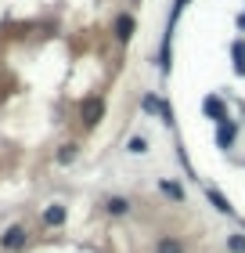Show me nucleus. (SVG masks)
Instances as JSON below:
<instances>
[{"instance_id":"3","label":"nucleus","mask_w":245,"mask_h":253,"mask_svg":"<svg viewBox=\"0 0 245 253\" xmlns=\"http://www.w3.org/2000/svg\"><path fill=\"white\" fill-rule=\"evenodd\" d=\"M235 137H238V123H235V120L216 123V145H220V148H231V145H235Z\"/></svg>"},{"instance_id":"14","label":"nucleus","mask_w":245,"mask_h":253,"mask_svg":"<svg viewBox=\"0 0 245 253\" xmlns=\"http://www.w3.org/2000/svg\"><path fill=\"white\" fill-rule=\"evenodd\" d=\"M227 250L231 253H245V235H227Z\"/></svg>"},{"instance_id":"1","label":"nucleus","mask_w":245,"mask_h":253,"mask_svg":"<svg viewBox=\"0 0 245 253\" xmlns=\"http://www.w3.org/2000/svg\"><path fill=\"white\" fill-rule=\"evenodd\" d=\"M29 243V232H26V224H11L4 235H0V250H7V253H18V250H26Z\"/></svg>"},{"instance_id":"15","label":"nucleus","mask_w":245,"mask_h":253,"mask_svg":"<svg viewBox=\"0 0 245 253\" xmlns=\"http://www.w3.org/2000/svg\"><path fill=\"white\" fill-rule=\"evenodd\" d=\"M159 116H162V123H173V105H166V101H162V112H159Z\"/></svg>"},{"instance_id":"10","label":"nucleus","mask_w":245,"mask_h":253,"mask_svg":"<svg viewBox=\"0 0 245 253\" xmlns=\"http://www.w3.org/2000/svg\"><path fill=\"white\" fill-rule=\"evenodd\" d=\"M76 156H79V145H76V141H65L62 148H58V167H69Z\"/></svg>"},{"instance_id":"4","label":"nucleus","mask_w":245,"mask_h":253,"mask_svg":"<svg viewBox=\"0 0 245 253\" xmlns=\"http://www.w3.org/2000/svg\"><path fill=\"white\" fill-rule=\"evenodd\" d=\"M137 33V22H134V15H115V40L119 43H126Z\"/></svg>"},{"instance_id":"12","label":"nucleus","mask_w":245,"mask_h":253,"mask_svg":"<svg viewBox=\"0 0 245 253\" xmlns=\"http://www.w3.org/2000/svg\"><path fill=\"white\" fill-rule=\"evenodd\" d=\"M206 195H209V203H213V206H216L220 213H235V206H231V203H227V199H224V195H220L216 188H209Z\"/></svg>"},{"instance_id":"5","label":"nucleus","mask_w":245,"mask_h":253,"mask_svg":"<svg viewBox=\"0 0 245 253\" xmlns=\"http://www.w3.org/2000/svg\"><path fill=\"white\" fill-rule=\"evenodd\" d=\"M130 199H126V195H108V199H105V210H108L112 217H126L130 213Z\"/></svg>"},{"instance_id":"2","label":"nucleus","mask_w":245,"mask_h":253,"mask_svg":"<svg viewBox=\"0 0 245 253\" xmlns=\"http://www.w3.org/2000/svg\"><path fill=\"white\" fill-rule=\"evenodd\" d=\"M79 112H83L87 126H98V123H101V116H105V101H101V98H87L83 105H79Z\"/></svg>"},{"instance_id":"6","label":"nucleus","mask_w":245,"mask_h":253,"mask_svg":"<svg viewBox=\"0 0 245 253\" xmlns=\"http://www.w3.org/2000/svg\"><path fill=\"white\" fill-rule=\"evenodd\" d=\"M202 112H206L209 120H216V123H224V120H231V116H227V109H224V101H220V98H206V105H202Z\"/></svg>"},{"instance_id":"8","label":"nucleus","mask_w":245,"mask_h":253,"mask_svg":"<svg viewBox=\"0 0 245 253\" xmlns=\"http://www.w3.org/2000/svg\"><path fill=\"white\" fill-rule=\"evenodd\" d=\"M159 192H162V195H170L173 203H184V188H180V181L162 177V181H159Z\"/></svg>"},{"instance_id":"9","label":"nucleus","mask_w":245,"mask_h":253,"mask_svg":"<svg viewBox=\"0 0 245 253\" xmlns=\"http://www.w3.org/2000/svg\"><path fill=\"white\" fill-rule=\"evenodd\" d=\"M155 253H184V243L177 235H162L159 243H155Z\"/></svg>"},{"instance_id":"13","label":"nucleus","mask_w":245,"mask_h":253,"mask_svg":"<svg viewBox=\"0 0 245 253\" xmlns=\"http://www.w3.org/2000/svg\"><path fill=\"white\" fill-rule=\"evenodd\" d=\"M141 109L148 112V116H159V112H162V101H159L155 94H144V98H141Z\"/></svg>"},{"instance_id":"11","label":"nucleus","mask_w":245,"mask_h":253,"mask_svg":"<svg viewBox=\"0 0 245 253\" xmlns=\"http://www.w3.org/2000/svg\"><path fill=\"white\" fill-rule=\"evenodd\" d=\"M148 145H151V141H148L144 134H134L130 141H126V152H130V156H144V152H148Z\"/></svg>"},{"instance_id":"16","label":"nucleus","mask_w":245,"mask_h":253,"mask_svg":"<svg viewBox=\"0 0 245 253\" xmlns=\"http://www.w3.org/2000/svg\"><path fill=\"white\" fill-rule=\"evenodd\" d=\"M238 29H245V15H238Z\"/></svg>"},{"instance_id":"7","label":"nucleus","mask_w":245,"mask_h":253,"mask_svg":"<svg viewBox=\"0 0 245 253\" xmlns=\"http://www.w3.org/2000/svg\"><path fill=\"white\" fill-rule=\"evenodd\" d=\"M43 224H47V228L65 224V206H62V203H51L47 210H43Z\"/></svg>"}]
</instances>
